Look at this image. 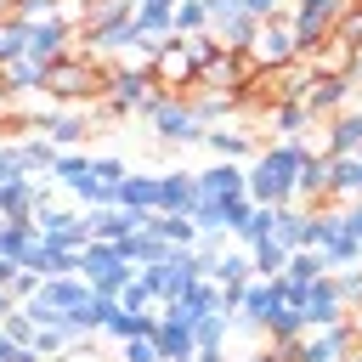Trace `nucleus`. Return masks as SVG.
Returning <instances> with one entry per match:
<instances>
[{"label":"nucleus","instance_id":"obj_40","mask_svg":"<svg viewBox=\"0 0 362 362\" xmlns=\"http://www.w3.org/2000/svg\"><path fill=\"white\" fill-rule=\"evenodd\" d=\"M119 305H124V311H153V305H158V294H153L141 277H130V283H124V294H119Z\"/></svg>","mask_w":362,"mask_h":362},{"label":"nucleus","instance_id":"obj_3","mask_svg":"<svg viewBox=\"0 0 362 362\" xmlns=\"http://www.w3.org/2000/svg\"><path fill=\"white\" fill-rule=\"evenodd\" d=\"M74 272H79V277L90 283V294H102V300H119L124 283L136 277L130 260L119 255V243H85V249L74 255Z\"/></svg>","mask_w":362,"mask_h":362},{"label":"nucleus","instance_id":"obj_18","mask_svg":"<svg viewBox=\"0 0 362 362\" xmlns=\"http://www.w3.org/2000/svg\"><path fill=\"white\" fill-rule=\"evenodd\" d=\"M113 209H130V215H158V175H124L113 187Z\"/></svg>","mask_w":362,"mask_h":362},{"label":"nucleus","instance_id":"obj_39","mask_svg":"<svg viewBox=\"0 0 362 362\" xmlns=\"http://www.w3.org/2000/svg\"><path fill=\"white\" fill-rule=\"evenodd\" d=\"M334 288H339L345 311H362V266H345V272H334Z\"/></svg>","mask_w":362,"mask_h":362},{"label":"nucleus","instance_id":"obj_46","mask_svg":"<svg viewBox=\"0 0 362 362\" xmlns=\"http://www.w3.org/2000/svg\"><path fill=\"white\" fill-rule=\"evenodd\" d=\"M204 11H209V23H221L226 11H243V6H238V0H204Z\"/></svg>","mask_w":362,"mask_h":362},{"label":"nucleus","instance_id":"obj_38","mask_svg":"<svg viewBox=\"0 0 362 362\" xmlns=\"http://www.w3.org/2000/svg\"><path fill=\"white\" fill-rule=\"evenodd\" d=\"M334 34H339L345 45H362V0H345V6H339V17H334Z\"/></svg>","mask_w":362,"mask_h":362},{"label":"nucleus","instance_id":"obj_36","mask_svg":"<svg viewBox=\"0 0 362 362\" xmlns=\"http://www.w3.org/2000/svg\"><path fill=\"white\" fill-rule=\"evenodd\" d=\"M249 221H255V198H249V192H243V198H226V204H221V232H232V238H238V232H243Z\"/></svg>","mask_w":362,"mask_h":362},{"label":"nucleus","instance_id":"obj_19","mask_svg":"<svg viewBox=\"0 0 362 362\" xmlns=\"http://www.w3.org/2000/svg\"><path fill=\"white\" fill-rule=\"evenodd\" d=\"M23 272H34L40 283H45V277H79V272H74V249H57V243H45V238H34V249L23 255Z\"/></svg>","mask_w":362,"mask_h":362},{"label":"nucleus","instance_id":"obj_15","mask_svg":"<svg viewBox=\"0 0 362 362\" xmlns=\"http://www.w3.org/2000/svg\"><path fill=\"white\" fill-rule=\"evenodd\" d=\"M283 305V294H277V277H255L243 294H238V305H232V322L238 328H260L272 311Z\"/></svg>","mask_w":362,"mask_h":362},{"label":"nucleus","instance_id":"obj_49","mask_svg":"<svg viewBox=\"0 0 362 362\" xmlns=\"http://www.w3.org/2000/svg\"><path fill=\"white\" fill-rule=\"evenodd\" d=\"M351 85H362V45H356V57H351Z\"/></svg>","mask_w":362,"mask_h":362},{"label":"nucleus","instance_id":"obj_2","mask_svg":"<svg viewBox=\"0 0 362 362\" xmlns=\"http://www.w3.org/2000/svg\"><path fill=\"white\" fill-rule=\"evenodd\" d=\"M40 90L51 102H102L107 96V68L90 51H68V57L45 62V85Z\"/></svg>","mask_w":362,"mask_h":362},{"label":"nucleus","instance_id":"obj_55","mask_svg":"<svg viewBox=\"0 0 362 362\" xmlns=\"http://www.w3.org/2000/svg\"><path fill=\"white\" fill-rule=\"evenodd\" d=\"M158 6H175V0H158Z\"/></svg>","mask_w":362,"mask_h":362},{"label":"nucleus","instance_id":"obj_31","mask_svg":"<svg viewBox=\"0 0 362 362\" xmlns=\"http://www.w3.org/2000/svg\"><path fill=\"white\" fill-rule=\"evenodd\" d=\"M260 328L272 334V345H288V339H300V334H305V311H300V305H277Z\"/></svg>","mask_w":362,"mask_h":362},{"label":"nucleus","instance_id":"obj_48","mask_svg":"<svg viewBox=\"0 0 362 362\" xmlns=\"http://www.w3.org/2000/svg\"><path fill=\"white\" fill-rule=\"evenodd\" d=\"M17 11H23V0H0V23H11Z\"/></svg>","mask_w":362,"mask_h":362},{"label":"nucleus","instance_id":"obj_54","mask_svg":"<svg viewBox=\"0 0 362 362\" xmlns=\"http://www.w3.org/2000/svg\"><path fill=\"white\" fill-rule=\"evenodd\" d=\"M345 362H362V345H351V351H345Z\"/></svg>","mask_w":362,"mask_h":362},{"label":"nucleus","instance_id":"obj_33","mask_svg":"<svg viewBox=\"0 0 362 362\" xmlns=\"http://www.w3.org/2000/svg\"><path fill=\"white\" fill-rule=\"evenodd\" d=\"M17 164H23V175L51 170V164H57V147H51L45 136H28V141H17Z\"/></svg>","mask_w":362,"mask_h":362},{"label":"nucleus","instance_id":"obj_47","mask_svg":"<svg viewBox=\"0 0 362 362\" xmlns=\"http://www.w3.org/2000/svg\"><path fill=\"white\" fill-rule=\"evenodd\" d=\"M345 226H351V232H356V243H362V198L345 209Z\"/></svg>","mask_w":362,"mask_h":362},{"label":"nucleus","instance_id":"obj_41","mask_svg":"<svg viewBox=\"0 0 362 362\" xmlns=\"http://www.w3.org/2000/svg\"><path fill=\"white\" fill-rule=\"evenodd\" d=\"M85 170H90V158H79V153H57V164H51V175H57L62 187H74Z\"/></svg>","mask_w":362,"mask_h":362},{"label":"nucleus","instance_id":"obj_26","mask_svg":"<svg viewBox=\"0 0 362 362\" xmlns=\"http://www.w3.org/2000/svg\"><path fill=\"white\" fill-rule=\"evenodd\" d=\"M187 107H192V119H198L204 130H215L238 102H232V96H215V90H187Z\"/></svg>","mask_w":362,"mask_h":362},{"label":"nucleus","instance_id":"obj_13","mask_svg":"<svg viewBox=\"0 0 362 362\" xmlns=\"http://www.w3.org/2000/svg\"><path fill=\"white\" fill-rule=\"evenodd\" d=\"M300 311H305V334L311 328H328V322H345L351 311H345V300H339V288H334V272L328 277H317V283H305V294H300Z\"/></svg>","mask_w":362,"mask_h":362},{"label":"nucleus","instance_id":"obj_12","mask_svg":"<svg viewBox=\"0 0 362 362\" xmlns=\"http://www.w3.org/2000/svg\"><path fill=\"white\" fill-rule=\"evenodd\" d=\"M351 345H356V339H351V317H345V322H328V328L300 334L294 362H345V351H351Z\"/></svg>","mask_w":362,"mask_h":362},{"label":"nucleus","instance_id":"obj_29","mask_svg":"<svg viewBox=\"0 0 362 362\" xmlns=\"http://www.w3.org/2000/svg\"><path fill=\"white\" fill-rule=\"evenodd\" d=\"M204 141L215 147V158H221V164H238V158H249V153H255V141H249V136H238V130H226V124L204 130Z\"/></svg>","mask_w":362,"mask_h":362},{"label":"nucleus","instance_id":"obj_16","mask_svg":"<svg viewBox=\"0 0 362 362\" xmlns=\"http://www.w3.org/2000/svg\"><path fill=\"white\" fill-rule=\"evenodd\" d=\"M362 153V107H345L328 119V136H322V158H356Z\"/></svg>","mask_w":362,"mask_h":362},{"label":"nucleus","instance_id":"obj_37","mask_svg":"<svg viewBox=\"0 0 362 362\" xmlns=\"http://www.w3.org/2000/svg\"><path fill=\"white\" fill-rule=\"evenodd\" d=\"M0 334H6V339H11V345H23V351H28V345H34V334H40V328H34V317H28V311H23V305H17V311H6V317H0Z\"/></svg>","mask_w":362,"mask_h":362},{"label":"nucleus","instance_id":"obj_7","mask_svg":"<svg viewBox=\"0 0 362 362\" xmlns=\"http://www.w3.org/2000/svg\"><path fill=\"white\" fill-rule=\"evenodd\" d=\"M345 0H288V28H294V45L300 57H311L328 34H334V17H339Z\"/></svg>","mask_w":362,"mask_h":362},{"label":"nucleus","instance_id":"obj_53","mask_svg":"<svg viewBox=\"0 0 362 362\" xmlns=\"http://www.w3.org/2000/svg\"><path fill=\"white\" fill-rule=\"evenodd\" d=\"M351 339H356V345H362V317H351Z\"/></svg>","mask_w":362,"mask_h":362},{"label":"nucleus","instance_id":"obj_10","mask_svg":"<svg viewBox=\"0 0 362 362\" xmlns=\"http://www.w3.org/2000/svg\"><path fill=\"white\" fill-rule=\"evenodd\" d=\"M249 74H255V62H249L243 51H226V45H221V51H215V57H209V62L198 68V79H192V90H215V96H238Z\"/></svg>","mask_w":362,"mask_h":362},{"label":"nucleus","instance_id":"obj_5","mask_svg":"<svg viewBox=\"0 0 362 362\" xmlns=\"http://www.w3.org/2000/svg\"><path fill=\"white\" fill-rule=\"evenodd\" d=\"M153 96V74L136 62V68H107V96L96 102V119H124V113H141Z\"/></svg>","mask_w":362,"mask_h":362},{"label":"nucleus","instance_id":"obj_21","mask_svg":"<svg viewBox=\"0 0 362 362\" xmlns=\"http://www.w3.org/2000/svg\"><path fill=\"white\" fill-rule=\"evenodd\" d=\"M153 345H158V362H192L198 356V339L187 322H158L153 328Z\"/></svg>","mask_w":362,"mask_h":362},{"label":"nucleus","instance_id":"obj_22","mask_svg":"<svg viewBox=\"0 0 362 362\" xmlns=\"http://www.w3.org/2000/svg\"><path fill=\"white\" fill-rule=\"evenodd\" d=\"M85 130H90V119H85V113H45V119H40V136H45L57 153H62V147H74Z\"/></svg>","mask_w":362,"mask_h":362},{"label":"nucleus","instance_id":"obj_23","mask_svg":"<svg viewBox=\"0 0 362 362\" xmlns=\"http://www.w3.org/2000/svg\"><path fill=\"white\" fill-rule=\"evenodd\" d=\"M328 198H362V158H328Z\"/></svg>","mask_w":362,"mask_h":362},{"label":"nucleus","instance_id":"obj_20","mask_svg":"<svg viewBox=\"0 0 362 362\" xmlns=\"http://www.w3.org/2000/svg\"><path fill=\"white\" fill-rule=\"evenodd\" d=\"M192 204H198V181L187 170L158 175V215H192Z\"/></svg>","mask_w":362,"mask_h":362},{"label":"nucleus","instance_id":"obj_4","mask_svg":"<svg viewBox=\"0 0 362 362\" xmlns=\"http://www.w3.org/2000/svg\"><path fill=\"white\" fill-rule=\"evenodd\" d=\"M311 249L322 255L328 272H345V266H362V243L356 232L345 226V215H328V209H311Z\"/></svg>","mask_w":362,"mask_h":362},{"label":"nucleus","instance_id":"obj_30","mask_svg":"<svg viewBox=\"0 0 362 362\" xmlns=\"http://www.w3.org/2000/svg\"><path fill=\"white\" fill-rule=\"evenodd\" d=\"M249 266H255V277H283L288 249H283L277 238H260V243H249Z\"/></svg>","mask_w":362,"mask_h":362},{"label":"nucleus","instance_id":"obj_8","mask_svg":"<svg viewBox=\"0 0 362 362\" xmlns=\"http://www.w3.org/2000/svg\"><path fill=\"white\" fill-rule=\"evenodd\" d=\"M147 119H153V130H158V141H204V124L192 119V107H187V96H147V107H141Z\"/></svg>","mask_w":362,"mask_h":362},{"label":"nucleus","instance_id":"obj_45","mask_svg":"<svg viewBox=\"0 0 362 362\" xmlns=\"http://www.w3.org/2000/svg\"><path fill=\"white\" fill-rule=\"evenodd\" d=\"M124 362H158V345H153V334H141V339H124Z\"/></svg>","mask_w":362,"mask_h":362},{"label":"nucleus","instance_id":"obj_14","mask_svg":"<svg viewBox=\"0 0 362 362\" xmlns=\"http://www.w3.org/2000/svg\"><path fill=\"white\" fill-rule=\"evenodd\" d=\"M351 90H356L351 79L311 74V85H305V96H300V102H305V113H311V119H334V113H345V107H351Z\"/></svg>","mask_w":362,"mask_h":362},{"label":"nucleus","instance_id":"obj_52","mask_svg":"<svg viewBox=\"0 0 362 362\" xmlns=\"http://www.w3.org/2000/svg\"><path fill=\"white\" fill-rule=\"evenodd\" d=\"M6 311H17V305H11V294H6V288H0V317H6Z\"/></svg>","mask_w":362,"mask_h":362},{"label":"nucleus","instance_id":"obj_57","mask_svg":"<svg viewBox=\"0 0 362 362\" xmlns=\"http://www.w3.org/2000/svg\"><path fill=\"white\" fill-rule=\"evenodd\" d=\"M0 90H6V85H0Z\"/></svg>","mask_w":362,"mask_h":362},{"label":"nucleus","instance_id":"obj_11","mask_svg":"<svg viewBox=\"0 0 362 362\" xmlns=\"http://www.w3.org/2000/svg\"><path fill=\"white\" fill-rule=\"evenodd\" d=\"M34 232H40L45 243H57V249H74V255L90 243L85 221H79L74 209H57V204H40V209H34Z\"/></svg>","mask_w":362,"mask_h":362},{"label":"nucleus","instance_id":"obj_24","mask_svg":"<svg viewBox=\"0 0 362 362\" xmlns=\"http://www.w3.org/2000/svg\"><path fill=\"white\" fill-rule=\"evenodd\" d=\"M153 328H158V317H153V311H124V305L102 322V334H113L119 345H124V339H141V334H153Z\"/></svg>","mask_w":362,"mask_h":362},{"label":"nucleus","instance_id":"obj_25","mask_svg":"<svg viewBox=\"0 0 362 362\" xmlns=\"http://www.w3.org/2000/svg\"><path fill=\"white\" fill-rule=\"evenodd\" d=\"M198 34H209V11H204V0H175L170 40H198Z\"/></svg>","mask_w":362,"mask_h":362},{"label":"nucleus","instance_id":"obj_34","mask_svg":"<svg viewBox=\"0 0 362 362\" xmlns=\"http://www.w3.org/2000/svg\"><path fill=\"white\" fill-rule=\"evenodd\" d=\"M305 124H311L305 102H272V130H277V136H300Z\"/></svg>","mask_w":362,"mask_h":362},{"label":"nucleus","instance_id":"obj_9","mask_svg":"<svg viewBox=\"0 0 362 362\" xmlns=\"http://www.w3.org/2000/svg\"><path fill=\"white\" fill-rule=\"evenodd\" d=\"M243 57H249L255 68H288V62H300V45H294V28H288V17H272V23H260Z\"/></svg>","mask_w":362,"mask_h":362},{"label":"nucleus","instance_id":"obj_6","mask_svg":"<svg viewBox=\"0 0 362 362\" xmlns=\"http://www.w3.org/2000/svg\"><path fill=\"white\" fill-rule=\"evenodd\" d=\"M147 74H153V90L158 96H187L192 79H198V62H192L187 40H158V57L147 62Z\"/></svg>","mask_w":362,"mask_h":362},{"label":"nucleus","instance_id":"obj_28","mask_svg":"<svg viewBox=\"0 0 362 362\" xmlns=\"http://www.w3.org/2000/svg\"><path fill=\"white\" fill-rule=\"evenodd\" d=\"M0 85H6V90H40V85H45V68H40L34 57H11V62L0 68Z\"/></svg>","mask_w":362,"mask_h":362},{"label":"nucleus","instance_id":"obj_44","mask_svg":"<svg viewBox=\"0 0 362 362\" xmlns=\"http://www.w3.org/2000/svg\"><path fill=\"white\" fill-rule=\"evenodd\" d=\"M34 288H40V277H34V272H23V266H17V272H11V283H6V294H11V305H23V300H28Z\"/></svg>","mask_w":362,"mask_h":362},{"label":"nucleus","instance_id":"obj_32","mask_svg":"<svg viewBox=\"0 0 362 362\" xmlns=\"http://www.w3.org/2000/svg\"><path fill=\"white\" fill-rule=\"evenodd\" d=\"M147 232H158L164 243H175V249H192L198 243V226H192V215H153V226Z\"/></svg>","mask_w":362,"mask_h":362},{"label":"nucleus","instance_id":"obj_50","mask_svg":"<svg viewBox=\"0 0 362 362\" xmlns=\"http://www.w3.org/2000/svg\"><path fill=\"white\" fill-rule=\"evenodd\" d=\"M192 362H226V351H198Z\"/></svg>","mask_w":362,"mask_h":362},{"label":"nucleus","instance_id":"obj_43","mask_svg":"<svg viewBox=\"0 0 362 362\" xmlns=\"http://www.w3.org/2000/svg\"><path fill=\"white\" fill-rule=\"evenodd\" d=\"M243 6V17H255V23H272V17H288V0H238Z\"/></svg>","mask_w":362,"mask_h":362},{"label":"nucleus","instance_id":"obj_42","mask_svg":"<svg viewBox=\"0 0 362 362\" xmlns=\"http://www.w3.org/2000/svg\"><path fill=\"white\" fill-rule=\"evenodd\" d=\"M124 175H130V164H124V158H113V153H107V158H90V181H107V187H119Z\"/></svg>","mask_w":362,"mask_h":362},{"label":"nucleus","instance_id":"obj_1","mask_svg":"<svg viewBox=\"0 0 362 362\" xmlns=\"http://www.w3.org/2000/svg\"><path fill=\"white\" fill-rule=\"evenodd\" d=\"M311 158V147L300 141V136H283V141H272V147H260L255 153V164L243 170V192L255 198V204H294V181H300V164Z\"/></svg>","mask_w":362,"mask_h":362},{"label":"nucleus","instance_id":"obj_35","mask_svg":"<svg viewBox=\"0 0 362 362\" xmlns=\"http://www.w3.org/2000/svg\"><path fill=\"white\" fill-rule=\"evenodd\" d=\"M283 277H294V283H317V277H328V266H322L317 249H294L288 266H283Z\"/></svg>","mask_w":362,"mask_h":362},{"label":"nucleus","instance_id":"obj_17","mask_svg":"<svg viewBox=\"0 0 362 362\" xmlns=\"http://www.w3.org/2000/svg\"><path fill=\"white\" fill-rule=\"evenodd\" d=\"M192 181H198V204H226V198H243V187H249L243 170L238 164H221V158L204 175H192Z\"/></svg>","mask_w":362,"mask_h":362},{"label":"nucleus","instance_id":"obj_51","mask_svg":"<svg viewBox=\"0 0 362 362\" xmlns=\"http://www.w3.org/2000/svg\"><path fill=\"white\" fill-rule=\"evenodd\" d=\"M249 362H277V351H255V356H249Z\"/></svg>","mask_w":362,"mask_h":362},{"label":"nucleus","instance_id":"obj_27","mask_svg":"<svg viewBox=\"0 0 362 362\" xmlns=\"http://www.w3.org/2000/svg\"><path fill=\"white\" fill-rule=\"evenodd\" d=\"M226 334H232V311H204V317L192 322L198 351H226Z\"/></svg>","mask_w":362,"mask_h":362},{"label":"nucleus","instance_id":"obj_56","mask_svg":"<svg viewBox=\"0 0 362 362\" xmlns=\"http://www.w3.org/2000/svg\"><path fill=\"white\" fill-rule=\"evenodd\" d=\"M356 158H362V153H356Z\"/></svg>","mask_w":362,"mask_h":362}]
</instances>
